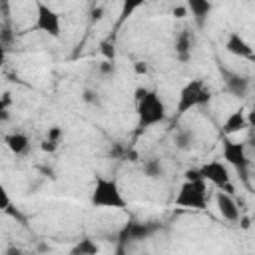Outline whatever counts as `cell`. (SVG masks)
I'll return each instance as SVG.
<instances>
[{"mask_svg":"<svg viewBox=\"0 0 255 255\" xmlns=\"http://www.w3.org/2000/svg\"><path fill=\"white\" fill-rule=\"evenodd\" d=\"M34 6H36V20L32 30L58 40L62 36V16L44 0H34Z\"/></svg>","mask_w":255,"mask_h":255,"instance_id":"6","label":"cell"},{"mask_svg":"<svg viewBox=\"0 0 255 255\" xmlns=\"http://www.w3.org/2000/svg\"><path fill=\"white\" fill-rule=\"evenodd\" d=\"M219 76H221V84H223L225 94H229L231 98H237V100L247 98V94L251 90V78L247 74L219 66Z\"/></svg>","mask_w":255,"mask_h":255,"instance_id":"9","label":"cell"},{"mask_svg":"<svg viewBox=\"0 0 255 255\" xmlns=\"http://www.w3.org/2000/svg\"><path fill=\"white\" fill-rule=\"evenodd\" d=\"M145 2H149V0H122L120 18H118V22H116V28H120L126 20H129V18L133 16V12H135V10H139Z\"/></svg>","mask_w":255,"mask_h":255,"instance_id":"18","label":"cell"},{"mask_svg":"<svg viewBox=\"0 0 255 255\" xmlns=\"http://www.w3.org/2000/svg\"><path fill=\"white\" fill-rule=\"evenodd\" d=\"M98 251H100V245H98L96 239H92V237L80 239V241L70 249L72 255H96Z\"/></svg>","mask_w":255,"mask_h":255,"instance_id":"19","label":"cell"},{"mask_svg":"<svg viewBox=\"0 0 255 255\" xmlns=\"http://www.w3.org/2000/svg\"><path fill=\"white\" fill-rule=\"evenodd\" d=\"M171 143L179 151H191L197 143V133L191 128H177L171 135Z\"/></svg>","mask_w":255,"mask_h":255,"instance_id":"15","label":"cell"},{"mask_svg":"<svg viewBox=\"0 0 255 255\" xmlns=\"http://www.w3.org/2000/svg\"><path fill=\"white\" fill-rule=\"evenodd\" d=\"M223 48H225L227 54H231L239 60H253L255 62V48L239 32H227Z\"/></svg>","mask_w":255,"mask_h":255,"instance_id":"12","label":"cell"},{"mask_svg":"<svg viewBox=\"0 0 255 255\" xmlns=\"http://www.w3.org/2000/svg\"><path fill=\"white\" fill-rule=\"evenodd\" d=\"M183 4L187 6L189 16L193 18L195 26H197L199 30L205 28V24H207V20H209V16H211V12H213L211 0H183Z\"/></svg>","mask_w":255,"mask_h":255,"instance_id":"13","label":"cell"},{"mask_svg":"<svg viewBox=\"0 0 255 255\" xmlns=\"http://www.w3.org/2000/svg\"><path fill=\"white\" fill-rule=\"evenodd\" d=\"M171 14H173V18H185V16H189V10H187L185 4L183 6H173Z\"/></svg>","mask_w":255,"mask_h":255,"instance_id":"26","label":"cell"},{"mask_svg":"<svg viewBox=\"0 0 255 255\" xmlns=\"http://www.w3.org/2000/svg\"><path fill=\"white\" fill-rule=\"evenodd\" d=\"M100 52H102V56L106 58V60H116V46H114V42H102L100 44Z\"/></svg>","mask_w":255,"mask_h":255,"instance_id":"22","label":"cell"},{"mask_svg":"<svg viewBox=\"0 0 255 255\" xmlns=\"http://www.w3.org/2000/svg\"><path fill=\"white\" fill-rule=\"evenodd\" d=\"M90 205L96 209H126L128 199L116 177L96 175L92 191H90Z\"/></svg>","mask_w":255,"mask_h":255,"instance_id":"2","label":"cell"},{"mask_svg":"<svg viewBox=\"0 0 255 255\" xmlns=\"http://www.w3.org/2000/svg\"><path fill=\"white\" fill-rule=\"evenodd\" d=\"M4 143H6V147L16 155V157H22V155H26L28 151H30V137L24 133V131H20V129H14V131H10V133H6L4 135Z\"/></svg>","mask_w":255,"mask_h":255,"instance_id":"14","label":"cell"},{"mask_svg":"<svg viewBox=\"0 0 255 255\" xmlns=\"http://www.w3.org/2000/svg\"><path fill=\"white\" fill-rule=\"evenodd\" d=\"M141 173L147 179H161L165 175V165H163V161L159 157L151 155V157H145L141 161Z\"/></svg>","mask_w":255,"mask_h":255,"instance_id":"17","label":"cell"},{"mask_svg":"<svg viewBox=\"0 0 255 255\" xmlns=\"http://www.w3.org/2000/svg\"><path fill=\"white\" fill-rule=\"evenodd\" d=\"M102 14H104V8H102V6L94 8V10H92V20H100V18H102Z\"/></svg>","mask_w":255,"mask_h":255,"instance_id":"29","label":"cell"},{"mask_svg":"<svg viewBox=\"0 0 255 255\" xmlns=\"http://www.w3.org/2000/svg\"><path fill=\"white\" fill-rule=\"evenodd\" d=\"M209 203V187L205 179H183V183L177 189V195L173 197V205L179 209H191V211H203Z\"/></svg>","mask_w":255,"mask_h":255,"instance_id":"4","label":"cell"},{"mask_svg":"<svg viewBox=\"0 0 255 255\" xmlns=\"http://www.w3.org/2000/svg\"><path fill=\"white\" fill-rule=\"evenodd\" d=\"M183 179H203L201 175V169L199 167H189L183 171Z\"/></svg>","mask_w":255,"mask_h":255,"instance_id":"25","label":"cell"},{"mask_svg":"<svg viewBox=\"0 0 255 255\" xmlns=\"http://www.w3.org/2000/svg\"><path fill=\"white\" fill-rule=\"evenodd\" d=\"M247 128L255 129V104L251 106V110L247 112Z\"/></svg>","mask_w":255,"mask_h":255,"instance_id":"27","label":"cell"},{"mask_svg":"<svg viewBox=\"0 0 255 255\" xmlns=\"http://www.w3.org/2000/svg\"><path fill=\"white\" fill-rule=\"evenodd\" d=\"M133 70H135V74L145 76V74H147V64H145V62H135V64H133Z\"/></svg>","mask_w":255,"mask_h":255,"instance_id":"28","label":"cell"},{"mask_svg":"<svg viewBox=\"0 0 255 255\" xmlns=\"http://www.w3.org/2000/svg\"><path fill=\"white\" fill-rule=\"evenodd\" d=\"M116 74H118V64H116V60H106V58H104V60L98 64V76H100V78L112 80Z\"/></svg>","mask_w":255,"mask_h":255,"instance_id":"20","label":"cell"},{"mask_svg":"<svg viewBox=\"0 0 255 255\" xmlns=\"http://www.w3.org/2000/svg\"><path fill=\"white\" fill-rule=\"evenodd\" d=\"M251 143L255 145V129H253V133H251Z\"/></svg>","mask_w":255,"mask_h":255,"instance_id":"30","label":"cell"},{"mask_svg":"<svg viewBox=\"0 0 255 255\" xmlns=\"http://www.w3.org/2000/svg\"><path fill=\"white\" fill-rule=\"evenodd\" d=\"M135 133H143L163 122H167V108L157 90L139 86L135 90Z\"/></svg>","mask_w":255,"mask_h":255,"instance_id":"1","label":"cell"},{"mask_svg":"<svg viewBox=\"0 0 255 255\" xmlns=\"http://www.w3.org/2000/svg\"><path fill=\"white\" fill-rule=\"evenodd\" d=\"M58 147H60V143H58V141H52V139H48V137H44L42 143H40V149H42L44 153H54Z\"/></svg>","mask_w":255,"mask_h":255,"instance_id":"24","label":"cell"},{"mask_svg":"<svg viewBox=\"0 0 255 255\" xmlns=\"http://www.w3.org/2000/svg\"><path fill=\"white\" fill-rule=\"evenodd\" d=\"M82 102L84 104H88V106H102V98H100V94L96 92V90H92V88H84V92H82Z\"/></svg>","mask_w":255,"mask_h":255,"instance_id":"21","label":"cell"},{"mask_svg":"<svg viewBox=\"0 0 255 255\" xmlns=\"http://www.w3.org/2000/svg\"><path fill=\"white\" fill-rule=\"evenodd\" d=\"M46 137L48 139H52V141H62V137H64V129L60 128V126H52V128H48V131H46Z\"/></svg>","mask_w":255,"mask_h":255,"instance_id":"23","label":"cell"},{"mask_svg":"<svg viewBox=\"0 0 255 255\" xmlns=\"http://www.w3.org/2000/svg\"><path fill=\"white\" fill-rule=\"evenodd\" d=\"M193 50H195V34L189 26H183L173 36V58L179 64H187L193 58Z\"/></svg>","mask_w":255,"mask_h":255,"instance_id":"10","label":"cell"},{"mask_svg":"<svg viewBox=\"0 0 255 255\" xmlns=\"http://www.w3.org/2000/svg\"><path fill=\"white\" fill-rule=\"evenodd\" d=\"M199 169H201L203 179L207 183H211L215 189H223V191H229V193L235 191V185H233V179H231V173H229V167H227L225 161L211 159V161L203 163Z\"/></svg>","mask_w":255,"mask_h":255,"instance_id":"8","label":"cell"},{"mask_svg":"<svg viewBox=\"0 0 255 255\" xmlns=\"http://www.w3.org/2000/svg\"><path fill=\"white\" fill-rule=\"evenodd\" d=\"M245 128H247V114H245L243 110H233V112L225 118L221 129H223L225 135H233V133L243 131Z\"/></svg>","mask_w":255,"mask_h":255,"instance_id":"16","label":"cell"},{"mask_svg":"<svg viewBox=\"0 0 255 255\" xmlns=\"http://www.w3.org/2000/svg\"><path fill=\"white\" fill-rule=\"evenodd\" d=\"M211 90L209 86L201 80V78H193L187 84H183V88L177 94V102H175V112L173 118H181L187 112L195 110V108H205L211 102Z\"/></svg>","mask_w":255,"mask_h":255,"instance_id":"3","label":"cell"},{"mask_svg":"<svg viewBox=\"0 0 255 255\" xmlns=\"http://www.w3.org/2000/svg\"><path fill=\"white\" fill-rule=\"evenodd\" d=\"M221 157H223V161H225L227 165H231V167L239 173L241 181H243L245 185H249V167H251V159H249V155H247L245 143L235 141V139H231L229 135H225L223 141H221Z\"/></svg>","mask_w":255,"mask_h":255,"instance_id":"5","label":"cell"},{"mask_svg":"<svg viewBox=\"0 0 255 255\" xmlns=\"http://www.w3.org/2000/svg\"><path fill=\"white\" fill-rule=\"evenodd\" d=\"M161 229V225L157 221H143V219H135L129 217L122 229L118 231V241L120 243H135V241H145L151 235H155Z\"/></svg>","mask_w":255,"mask_h":255,"instance_id":"7","label":"cell"},{"mask_svg":"<svg viewBox=\"0 0 255 255\" xmlns=\"http://www.w3.org/2000/svg\"><path fill=\"white\" fill-rule=\"evenodd\" d=\"M213 201H215V207H217L219 215H221L227 223H239V219H241V207H239V203L235 201L233 193L223 191V189H215Z\"/></svg>","mask_w":255,"mask_h":255,"instance_id":"11","label":"cell"}]
</instances>
